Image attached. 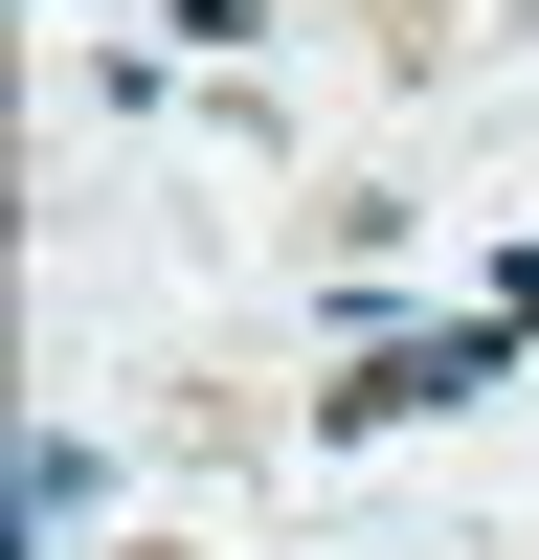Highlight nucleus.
Wrapping results in <instances>:
<instances>
[{"instance_id": "nucleus-2", "label": "nucleus", "mask_w": 539, "mask_h": 560, "mask_svg": "<svg viewBox=\"0 0 539 560\" xmlns=\"http://www.w3.org/2000/svg\"><path fill=\"white\" fill-rule=\"evenodd\" d=\"M180 23H248V0H180Z\"/></svg>"}, {"instance_id": "nucleus-1", "label": "nucleus", "mask_w": 539, "mask_h": 560, "mask_svg": "<svg viewBox=\"0 0 539 560\" xmlns=\"http://www.w3.org/2000/svg\"><path fill=\"white\" fill-rule=\"evenodd\" d=\"M494 359H517V314H449V337H404V359H359V382H337V427H427V404H472Z\"/></svg>"}]
</instances>
